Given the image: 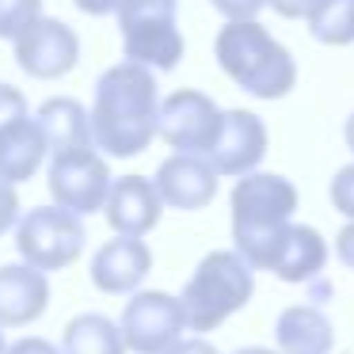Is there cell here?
<instances>
[{
	"instance_id": "83f0119b",
	"label": "cell",
	"mask_w": 354,
	"mask_h": 354,
	"mask_svg": "<svg viewBox=\"0 0 354 354\" xmlns=\"http://www.w3.org/2000/svg\"><path fill=\"white\" fill-rule=\"evenodd\" d=\"M335 255L346 270H354V221H346L335 236Z\"/></svg>"
},
{
	"instance_id": "44dd1931",
	"label": "cell",
	"mask_w": 354,
	"mask_h": 354,
	"mask_svg": "<svg viewBox=\"0 0 354 354\" xmlns=\"http://www.w3.org/2000/svg\"><path fill=\"white\" fill-rule=\"evenodd\" d=\"M308 35L320 46H351L354 42V0H316L308 12Z\"/></svg>"
},
{
	"instance_id": "ac0fdd59",
	"label": "cell",
	"mask_w": 354,
	"mask_h": 354,
	"mask_svg": "<svg viewBox=\"0 0 354 354\" xmlns=\"http://www.w3.org/2000/svg\"><path fill=\"white\" fill-rule=\"evenodd\" d=\"M50 153V141L42 133L39 118L27 115L24 122L8 126L0 133V179L8 183H27V179L39 176L42 160Z\"/></svg>"
},
{
	"instance_id": "7402d4cb",
	"label": "cell",
	"mask_w": 354,
	"mask_h": 354,
	"mask_svg": "<svg viewBox=\"0 0 354 354\" xmlns=\"http://www.w3.org/2000/svg\"><path fill=\"white\" fill-rule=\"evenodd\" d=\"M42 19V0H0V39L19 42Z\"/></svg>"
},
{
	"instance_id": "f1b7e54d",
	"label": "cell",
	"mask_w": 354,
	"mask_h": 354,
	"mask_svg": "<svg viewBox=\"0 0 354 354\" xmlns=\"http://www.w3.org/2000/svg\"><path fill=\"white\" fill-rule=\"evenodd\" d=\"M8 354H65V351H57L54 343H46V339L27 335V339H16V343L8 346Z\"/></svg>"
},
{
	"instance_id": "8992f818",
	"label": "cell",
	"mask_w": 354,
	"mask_h": 354,
	"mask_svg": "<svg viewBox=\"0 0 354 354\" xmlns=\"http://www.w3.org/2000/svg\"><path fill=\"white\" fill-rule=\"evenodd\" d=\"M88 229L80 221V214L65 206H39L27 209L16 225V248L24 255V263L39 270H65L80 252H84Z\"/></svg>"
},
{
	"instance_id": "ffe728a7",
	"label": "cell",
	"mask_w": 354,
	"mask_h": 354,
	"mask_svg": "<svg viewBox=\"0 0 354 354\" xmlns=\"http://www.w3.org/2000/svg\"><path fill=\"white\" fill-rule=\"evenodd\" d=\"M62 351L65 354H126L122 324L107 320L103 313H80L65 324L62 331Z\"/></svg>"
},
{
	"instance_id": "4dcf8cb0",
	"label": "cell",
	"mask_w": 354,
	"mask_h": 354,
	"mask_svg": "<svg viewBox=\"0 0 354 354\" xmlns=\"http://www.w3.org/2000/svg\"><path fill=\"white\" fill-rule=\"evenodd\" d=\"M84 16H107V12H118L122 0H73Z\"/></svg>"
},
{
	"instance_id": "6da1fadb",
	"label": "cell",
	"mask_w": 354,
	"mask_h": 354,
	"mask_svg": "<svg viewBox=\"0 0 354 354\" xmlns=\"http://www.w3.org/2000/svg\"><path fill=\"white\" fill-rule=\"evenodd\" d=\"M160 92L149 65L122 62L100 73L92 100V130L103 156H138L160 138Z\"/></svg>"
},
{
	"instance_id": "30bf717a",
	"label": "cell",
	"mask_w": 354,
	"mask_h": 354,
	"mask_svg": "<svg viewBox=\"0 0 354 354\" xmlns=\"http://www.w3.org/2000/svg\"><path fill=\"white\" fill-rule=\"evenodd\" d=\"M221 126H225V111L206 92L179 88V92L164 95L160 103V138L176 153L209 156L217 138H221Z\"/></svg>"
},
{
	"instance_id": "7a4b0ae2",
	"label": "cell",
	"mask_w": 354,
	"mask_h": 354,
	"mask_svg": "<svg viewBox=\"0 0 354 354\" xmlns=\"http://www.w3.org/2000/svg\"><path fill=\"white\" fill-rule=\"evenodd\" d=\"M214 57L225 77L255 100H282L297 84L293 54L267 27H259V19L225 24L214 39Z\"/></svg>"
},
{
	"instance_id": "d6a6232c",
	"label": "cell",
	"mask_w": 354,
	"mask_h": 354,
	"mask_svg": "<svg viewBox=\"0 0 354 354\" xmlns=\"http://www.w3.org/2000/svg\"><path fill=\"white\" fill-rule=\"evenodd\" d=\"M232 354H282V351H267V346H240V351Z\"/></svg>"
},
{
	"instance_id": "5b68a950",
	"label": "cell",
	"mask_w": 354,
	"mask_h": 354,
	"mask_svg": "<svg viewBox=\"0 0 354 354\" xmlns=\"http://www.w3.org/2000/svg\"><path fill=\"white\" fill-rule=\"evenodd\" d=\"M232 209V240L252 244L270 232L286 229L297 214V187L274 171H248L236 179L229 194Z\"/></svg>"
},
{
	"instance_id": "836d02e7",
	"label": "cell",
	"mask_w": 354,
	"mask_h": 354,
	"mask_svg": "<svg viewBox=\"0 0 354 354\" xmlns=\"http://www.w3.org/2000/svg\"><path fill=\"white\" fill-rule=\"evenodd\" d=\"M0 354H8V343H4V331H0Z\"/></svg>"
},
{
	"instance_id": "f546056e",
	"label": "cell",
	"mask_w": 354,
	"mask_h": 354,
	"mask_svg": "<svg viewBox=\"0 0 354 354\" xmlns=\"http://www.w3.org/2000/svg\"><path fill=\"white\" fill-rule=\"evenodd\" d=\"M168 354H221V351H217L209 339H183V343H176Z\"/></svg>"
},
{
	"instance_id": "52a82bcc",
	"label": "cell",
	"mask_w": 354,
	"mask_h": 354,
	"mask_svg": "<svg viewBox=\"0 0 354 354\" xmlns=\"http://www.w3.org/2000/svg\"><path fill=\"white\" fill-rule=\"evenodd\" d=\"M244 263L252 270H274L282 282H308L324 270L328 263V244L316 229L308 225H286V229L270 232L252 244H236Z\"/></svg>"
},
{
	"instance_id": "8fae6325",
	"label": "cell",
	"mask_w": 354,
	"mask_h": 354,
	"mask_svg": "<svg viewBox=\"0 0 354 354\" xmlns=\"http://www.w3.org/2000/svg\"><path fill=\"white\" fill-rule=\"evenodd\" d=\"M16 62L35 80H57L77 69L80 62V39L69 24L42 16L24 39L16 42Z\"/></svg>"
},
{
	"instance_id": "603a6c76",
	"label": "cell",
	"mask_w": 354,
	"mask_h": 354,
	"mask_svg": "<svg viewBox=\"0 0 354 354\" xmlns=\"http://www.w3.org/2000/svg\"><path fill=\"white\" fill-rule=\"evenodd\" d=\"M331 206H335L343 217L354 221V164L339 168L335 179H331Z\"/></svg>"
},
{
	"instance_id": "1f68e13d",
	"label": "cell",
	"mask_w": 354,
	"mask_h": 354,
	"mask_svg": "<svg viewBox=\"0 0 354 354\" xmlns=\"http://www.w3.org/2000/svg\"><path fill=\"white\" fill-rule=\"evenodd\" d=\"M343 138H346V149L354 153V115L346 118V126H343Z\"/></svg>"
},
{
	"instance_id": "9a60e30c",
	"label": "cell",
	"mask_w": 354,
	"mask_h": 354,
	"mask_svg": "<svg viewBox=\"0 0 354 354\" xmlns=\"http://www.w3.org/2000/svg\"><path fill=\"white\" fill-rule=\"evenodd\" d=\"M153 270V252L138 236H115L95 252L92 286L103 293H138V286Z\"/></svg>"
},
{
	"instance_id": "277c9868",
	"label": "cell",
	"mask_w": 354,
	"mask_h": 354,
	"mask_svg": "<svg viewBox=\"0 0 354 354\" xmlns=\"http://www.w3.org/2000/svg\"><path fill=\"white\" fill-rule=\"evenodd\" d=\"M118 27L126 62L171 73L187 50L179 35V0H122Z\"/></svg>"
},
{
	"instance_id": "d6986e66",
	"label": "cell",
	"mask_w": 354,
	"mask_h": 354,
	"mask_svg": "<svg viewBox=\"0 0 354 354\" xmlns=\"http://www.w3.org/2000/svg\"><path fill=\"white\" fill-rule=\"evenodd\" d=\"M274 339L282 354H331L335 328L313 305H290L274 324Z\"/></svg>"
},
{
	"instance_id": "4316f807",
	"label": "cell",
	"mask_w": 354,
	"mask_h": 354,
	"mask_svg": "<svg viewBox=\"0 0 354 354\" xmlns=\"http://www.w3.org/2000/svg\"><path fill=\"white\" fill-rule=\"evenodd\" d=\"M267 4L282 19H308V12L316 8V0H267Z\"/></svg>"
},
{
	"instance_id": "7c38bea8",
	"label": "cell",
	"mask_w": 354,
	"mask_h": 354,
	"mask_svg": "<svg viewBox=\"0 0 354 354\" xmlns=\"http://www.w3.org/2000/svg\"><path fill=\"white\" fill-rule=\"evenodd\" d=\"M263 156H267V126H263V118L244 111V107L225 111L221 138H217L214 153L206 156L217 168V176L240 179L248 171H259Z\"/></svg>"
},
{
	"instance_id": "5bb4252c",
	"label": "cell",
	"mask_w": 354,
	"mask_h": 354,
	"mask_svg": "<svg viewBox=\"0 0 354 354\" xmlns=\"http://www.w3.org/2000/svg\"><path fill=\"white\" fill-rule=\"evenodd\" d=\"M160 209L164 198L156 191L153 179L145 176H118L115 187H111L107 198V225L115 229V236H145L160 225Z\"/></svg>"
},
{
	"instance_id": "3957f363",
	"label": "cell",
	"mask_w": 354,
	"mask_h": 354,
	"mask_svg": "<svg viewBox=\"0 0 354 354\" xmlns=\"http://www.w3.org/2000/svg\"><path fill=\"white\" fill-rule=\"evenodd\" d=\"M255 293V274L244 263L240 252H209L206 259L194 267V274L187 278L183 293V313H187V328L191 331H214L229 320L232 313L252 301Z\"/></svg>"
},
{
	"instance_id": "484cf974",
	"label": "cell",
	"mask_w": 354,
	"mask_h": 354,
	"mask_svg": "<svg viewBox=\"0 0 354 354\" xmlns=\"http://www.w3.org/2000/svg\"><path fill=\"white\" fill-rule=\"evenodd\" d=\"M209 4H214L229 24H244V19L259 16V8L267 4V0H209Z\"/></svg>"
},
{
	"instance_id": "9c48e42d",
	"label": "cell",
	"mask_w": 354,
	"mask_h": 354,
	"mask_svg": "<svg viewBox=\"0 0 354 354\" xmlns=\"http://www.w3.org/2000/svg\"><path fill=\"white\" fill-rule=\"evenodd\" d=\"M122 335L133 354H168L176 343H183L187 313L183 301L164 290H141L122 308Z\"/></svg>"
},
{
	"instance_id": "d4e9b609",
	"label": "cell",
	"mask_w": 354,
	"mask_h": 354,
	"mask_svg": "<svg viewBox=\"0 0 354 354\" xmlns=\"http://www.w3.org/2000/svg\"><path fill=\"white\" fill-rule=\"evenodd\" d=\"M19 225V194H16V183L0 179V236L12 232Z\"/></svg>"
},
{
	"instance_id": "4fadbf2b",
	"label": "cell",
	"mask_w": 354,
	"mask_h": 354,
	"mask_svg": "<svg viewBox=\"0 0 354 354\" xmlns=\"http://www.w3.org/2000/svg\"><path fill=\"white\" fill-rule=\"evenodd\" d=\"M153 183L168 209H206L217 198V168L194 153H171L160 160Z\"/></svg>"
},
{
	"instance_id": "2e32d148",
	"label": "cell",
	"mask_w": 354,
	"mask_h": 354,
	"mask_svg": "<svg viewBox=\"0 0 354 354\" xmlns=\"http://www.w3.org/2000/svg\"><path fill=\"white\" fill-rule=\"evenodd\" d=\"M50 308L46 270L31 263L0 267V328H27Z\"/></svg>"
},
{
	"instance_id": "e0dca14e",
	"label": "cell",
	"mask_w": 354,
	"mask_h": 354,
	"mask_svg": "<svg viewBox=\"0 0 354 354\" xmlns=\"http://www.w3.org/2000/svg\"><path fill=\"white\" fill-rule=\"evenodd\" d=\"M39 126L50 141V153H77V149H92L95 145V130H92V111H84L77 100L69 95H54L39 107Z\"/></svg>"
},
{
	"instance_id": "cb8c5ba5",
	"label": "cell",
	"mask_w": 354,
	"mask_h": 354,
	"mask_svg": "<svg viewBox=\"0 0 354 354\" xmlns=\"http://www.w3.org/2000/svg\"><path fill=\"white\" fill-rule=\"evenodd\" d=\"M24 118H27V95L12 84H0V133L8 126L24 122Z\"/></svg>"
},
{
	"instance_id": "ba28073f",
	"label": "cell",
	"mask_w": 354,
	"mask_h": 354,
	"mask_svg": "<svg viewBox=\"0 0 354 354\" xmlns=\"http://www.w3.org/2000/svg\"><path fill=\"white\" fill-rule=\"evenodd\" d=\"M46 183H50L54 206H65L73 214L88 217V214H103L107 209L115 179H111V168H107V156L103 153L77 149V153H57L50 160Z\"/></svg>"
}]
</instances>
